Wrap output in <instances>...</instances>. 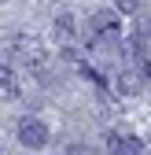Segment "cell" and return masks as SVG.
<instances>
[{
  "label": "cell",
  "instance_id": "obj_6",
  "mask_svg": "<svg viewBox=\"0 0 151 155\" xmlns=\"http://www.w3.org/2000/svg\"><path fill=\"white\" fill-rule=\"evenodd\" d=\"M0 92H4V100H15L18 96V81H15V74L8 67H0Z\"/></svg>",
  "mask_w": 151,
  "mask_h": 155
},
{
  "label": "cell",
  "instance_id": "obj_9",
  "mask_svg": "<svg viewBox=\"0 0 151 155\" xmlns=\"http://www.w3.org/2000/svg\"><path fill=\"white\" fill-rule=\"evenodd\" d=\"M70 155H85V148H81V144H74V148H70Z\"/></svg>",
  "mask_w": 151,
  "mask_h": 155
},
{
  "label": "cell",
  "instance_id": "obj_4",
  "mask_svg": "<svg viewBox=\"0 0 151 155\" xmlns=\"http://www.w3.org/2000/svg\"><path fill=\"white\" fill-rule=\"evenodd\" d=\"M107 148H111V155H147L144 151V140L125 137V133H111V137H107Z\"/></svg>",
  "mask_w": 151,
  "mask_h": 155
},
{
  "label": "cell",
  "instance_id": "obj_3",
  "mask_svg": "<svg viewBox=\"0 0 151 155\" xmlns=\"http://www.w3.org/2000/svg\"><path fill=\"white\" fill-rule=\"evenodd\" d=\"M11 48H15V55H18V59H22L26 67H37V70L44 67V48L37 45V41H30V37H18Z\"/></svg>",
  "mask_w": 151,
  "mask_h": 155
},
{
  "label": "cell",
  "instance_id": "obj_10",
  "mask_svg": "<svg viewBox=\"0 0 151 155\" xmlns=\"http://www.w3.org/2000/svg\"><path fill=\"white\" fill-rule=\"evenodd\" d=\"M140 70H144V78H151V63H144V67H140Z\"/></svg>",
  "mask_w": 151,
  "mask_h": 155
},
{
  "label": "cell",
  "instance_id": "obj_7",
  "mask_svg": "<svg viewBox=\"0 0 151 155\" xmlns=\"http://www.w3.org/2000/svg\"><path fill=\"white\" fill-rule=\"evenodd\" d=\"M114 11L118 15H140L144 11V0H114Z\"/></svg>",
  "mask_w": 151,
  "mask_h": 155
},
{
  "label": "cell",
  "instance_id": "obj_8",
  "mask_svg": "<svg viewBox=\"0 0 151 155\" xmlns=\"http://www.w3.org/2000/svg\"><path fill=\"white\" fill-rule=\"evenodd\" d=\"M70 33H74L70 15H59V18H55V37H59V41H70Z\"/></svg>",
  "mask_w": 151,
  "mask_h": 155
},
{
  "label": "cell",
  "instance_id": "obj_1",
  "mask_svg": "<svg viewBox=\"0 0 151 155\" xmlns=\"http://www.w3.org/2000/svg\"><path fill=\"white\" fill-rule=\"evenodd\" d=\"M18 144L22 148H33V151H41L44 144H48V126L41 122V118H26L18 122Z\"/></svg>",
  "mask_w": 151,
  "mask_h": 155
},
{
  "label": "cell",
  "instance_id": "obj_5",
  "mask_svg": "<svg viewBox=\"0 0 151 155\" xmlns=\"http://www.w3.org/2000/svg\"><path fill=\"white\" fill-rule=\"evenodd\" d=\"M144 81H147L144 70H122V74H118V92H122V96H137V92L144 89Z\"/></svg>",
  "mask_w": 151,
  "mask_h": 155
},
{
  "label": "cell",
  "instance_id": "obj_2",
  "mask_svg": "<svg viewBox=\"0 0 151 155\" xmlns=\"http://www.w3.org/2000/svg\"><path fill=\"white\" fill-rule=\"evenodd\" d=\"M88 37H92V41L118 37V11H96L88 18Z\"/></svg>",
  "mask_w": 151,
  "mask_h": 155
}]
</instances>
